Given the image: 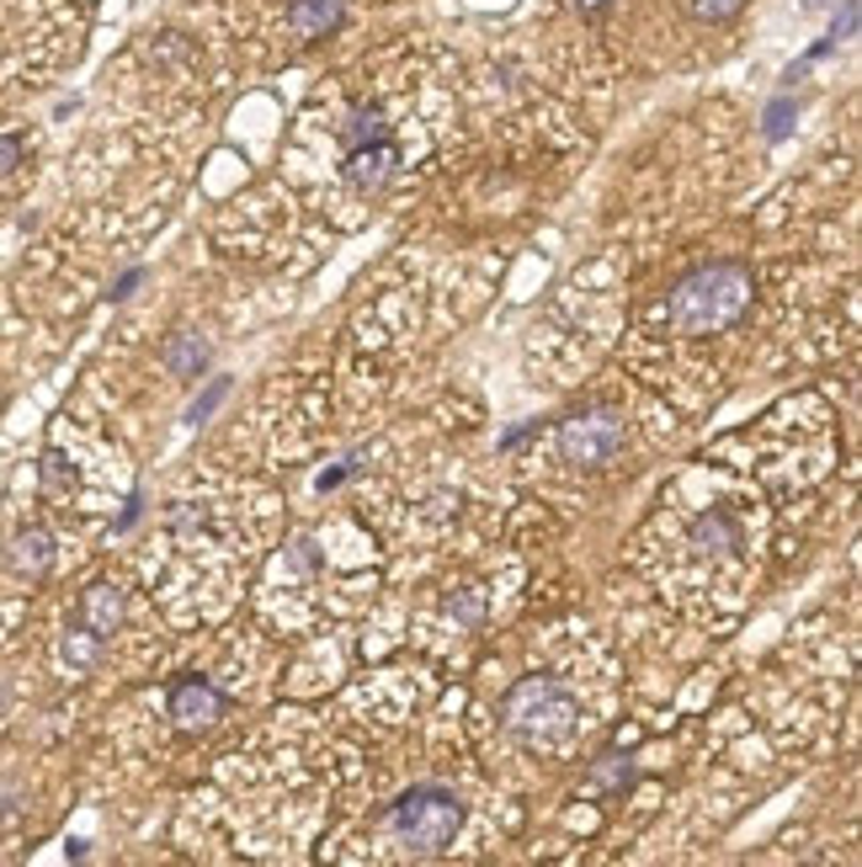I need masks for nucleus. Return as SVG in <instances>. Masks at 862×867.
Segmentation results:
<instances>
[{
  "label": "nucleus",
  "mask_w": 862,
  "mask_h": 867,
  "mask_svg": "<svg viewBox=\"0 0 862 867\" xmlns=\"http://www.w3.org/2000/svg\"><path fill=\"white\" fill-rule=\"evenodd\" d=\"M751 298H756L751 266H740V261H708V266L687 272L671 288L665 309H671V325L682 335H719L751 309Z\"/></svg>",
  "instance_id": "f257e3e1"
},
{
  "label": "nucleus",
  "mask_w": 862,
  "mask_h": 867,
  "mask_svg": "<svg viewBox=\"0 0 862 867\" xmlns=\"http://www.w3.org/2000/svg\"><path fill=\"white\" fill-rule=\"evenodd\" d=\"M500 724L528 745H565L580 724V702L554 676H522L500 702Z\"/></svg>",
  "instance_id": "f03ea898"
},
{
  "label": "nucleus",
  "mask_w": 862,
  "mask_h": 867,
  "mask_svg": "<svg viewBox=\"0 0 862 867\" xmlns=\"http://www.w3.org/2000/svg\"><path fill=\"white\" fill-rule=\"evenodd\" d=\"M383 826H389V835H394L411 857H442L452 846V835H458V826H463V804H458V793H448V787L421 783L389 804Z\"/></svg>",
  "instance_id": "7ed1b4c3"
},
{
  "label": "nucleus",
  "mask_w": 862,
  "mask_h": 867,
  "mask_svg": "<svg viewBox=\"0 0 862 867\" xmlns=\"http://www.w3.org/2000/svg\"><path fill=\"white\" fill-rule=\"evenodd\" d=\"M628 442V426L613 405H597V411H580L559 426V453L575 468H607Z\"/></svg>",
  "instance_id": "20e7f679"
},
{
  "label": "nucleus",
  "mask_w": 862,
  "mask_h": 867,
  "mask_svg": "<svg viewBox=\"0 0 862 867\" xmlns=\"http://www.w3.org/2000/svg\"><path fill=\"white\" fill-rule=\"evenodd\" d=\"M400 144H394V133L389 139H378V144H357V150H346V181L357 187V192H368L378 198L394 176H400Z\"/></svg>",
  "instance_id": "39448f33"
},
{
  "label": "nucleus",
  "mask_w": 862,
  "mask_h": 867,
  "mask_svg": "<svg viewBox=\"0 0 862 867\" xmlns=\"http://www.w3.org/2000/svg\"><path fill=\"white\" fill-rule=\"evenodd\" d=\"M224 708L229 698L219 692V687H208V681H181V687H170V718H176V729H213L219 718H224Z\"/></svg>",
  "instance_id": "423d86ee"
},
{
  "label": "nucleus",
  "mask_w": 862,
  "mask_h": 867,
  "mask_svg": "<svg viewBox=\"0 0 862 867\" xmlns=\"http://www.w3.org/2000/svg\"><path fill=\"white\" fill-rule=\"evenodd\" d=\"M123 613H128V596L113 585V580H96V585H85L81 591V607H75V622H81L85 633H96L102 644L123 628Z\"/></svg>",
  "instance_id": "0eeeda50"
},
{
  "label": "nucleus",
  "mask_w": 862,
  "mask_h": 867,
  "mask_svg": "<svg viewBox=\"0 0 862 867\" xmlns=\"http://www.w3.org/2000/svg\"><path fill=\"white\" fill-rule=\"evenodd\" d=\"M346 22V0H287V27L304 43L330 38Z\"/></svg>",
  "instance_id": "6e6552de"
},
{
  "label": "nucleus",
  "mask_w": 862,
  "mask_h": 867,
  "mask_svg": "<svg viewBox=\"0 0 862 867\" xmlns=\"http://www.w3.org/2000/svg\"><path fill=\"white\" fill-rule=\"evenodd\" d=\"M54 559H59V548H54V533L48 527H22V533L11 537V570L27 580H43L54 570Z\"/></svg>",
  "instance_id": "1a4fd4ad"
},
{
  "label": "nucleus",
  "mask_w": 862,
  "mask_h": 867,
  "mask_svg": "<svg viewBox=\"0 0 862 867\" xmlns=\"http://www.w3.org/2000/svg\"><path fill=\"white\" fill-rule=\"evenodd\" d=\"M394 128H389V112L378 107V102H357L352 112H346V123H341V144L346 150H357V144H378V139H389Z\"/></svg>",
  "instance_id": "9d476101"
},
{
  "label": "nucleus",
  "mask_w": 862,
  "mask_h": 867,
  "mask_svg": "<svg viewBox=\"0 0 862 867\" xmlns=\"http://www.w3.org/2000/svg\"><path fill=\"white\" fill-rule=\"evenodd\" d=\"M693 543H698L702 554H735L740 522L730 516V511H702L698 522H693Z\"/></svg>",
  "instance_id": "9b49d317"
},
{
  "label": "nucleus",
  "mask_w": 862,
  "mask_h": 867,
  "mask_svg": "<svg viewBox=\"0 0 862 867\" xmlns=\"http://www.w3.org/2000/svg\"><path fill=\"white\" fill-rule=\"evenodd\" d=\"M165 368L176 372V378H198L208 368V341L192 331H176L165 341Z\"/></svg>",
  "instance_id": "f8f14e48"
},
{
  "label": "nucleus",
  "mask_w": 862,
  "mask_h": 867,
  "mask_svg": "<svg viewBox=\"0 0 862 867\" xmlns=\"http://www.w3.org/2000/svg\"><path fill=\"white\" fill-rule=\"evenodd\" d=\"M628 783H634V761H628V756L602 750V756L591 761V777H586L591 793H617V787H628Z\"/></svg>",
  "instance_id": "ddd939ff"
},
{
  "label": "nucleus",
  "mask_w": 862,
  "mask_h": 867,
  "mask_svg": "<svg viewBox=\"0 0 862 867\" xmlns=\"http://www.w3.org/2000/svg\"><path fill=\"white\" fill-rule=\"evenodd\" d=\"M682 5H687V16H693V22H708V27L735 22L740 11H745V0H682Z\"/></svg>",
  "instance_id": "4468645a"
},
{
  "label": "nucleus",
  "mask_w": 862,
  "mask_h": 867,
  "mask_svg": "<svg viewBox=\"0 0 862 867\" xmlns=\"http://www.w3.org/2000/svg\"><path fill=\"white\" fill-rule=\"evenodd\" d=\"M59 650H64V661H70V665H96V655H102V639H96V633H85L81 622H75V628L64 633V644H59Z\"/></svg>",
  "instance_id": "2eb2a0df"
},
{
  "label": "nucleus",
  "mask_w": 862,
  "mask_h": 867,
  "mask_svg": "<svg viewBox=\"0 0 862 867\" xmlns=\"http://www.w3.org/2000/svg\"><path fill=\"white\" fill-rule=\"evenodd\" d=\"M793 118H799V102H793V96H778V102L767 107V123H761V133H767V144H778V139H788V128H793Z\"/></svg>",
  "instance_id": "dca6fc26"
},
{
  "label": "nucleus",
  "mask_w": 862,
  "mask_h": 867,
  "mask_svg": "<svg viewBox=\"0 0 862 867\" xmlns=\"http://www.w3.org/2000/svg\"><path fill=\"white\" fill-rule=\"evenodd\" d=\"M448 613L458 622H485V591H452V602H448Z\"/></svg>",
  "instance_id": "f3484780"
},
{
  "label": "nucleus",
  "mask_w": 862,
  "mask_h": 867,
  "mask_svg": "<svg viewBox=\"0 0 862 867\" xmlns=\"http://www.w3.org/2000/svg\"><path fill=\"white\" fill-rule=\"evenodd\" d=\"M224 394H229V378H213V383H208L203 394L192 400V411H187V420H192V426H198V420H208V415H213L219 405H224Z\"/></svg>",
  "instance_id": "a211bd4d"
},
{
  "label": "nucleus",
  "mask_w": 862,
  "mask_h": 867,
  "mask_svg": "<svg viewBox=\"0 0 862 867\" xmlns=\"http://www.w3.org/2000/svg\"><path fill=\"white\" fill-rule=\"evenodd\" d=\"M858 22H862V5L858 0H841V11H836V22H830V43L858 38Z\"/></svg>",
  "instance_id": "6ab92c4d"
},
{
  "label": "nucleus",
  "mask_w": 862,
  "mask_h": 867,
  "mask_svg": "<svg viewBox=\"0 0 862 867\" xmlns=\"http://www.w3.org/2000/svg\"><path fill=\"white\" fill-rule=\"evenodd\" d=\"M16 166H22V139H16V133H0V176H11Z\"/></svg>",
  "instance_id": "aec40b11"
},
{
  "label": "nucleus",
  "mask_w": 862,
  "mask_h": 867,
  "mask_svg": "<svg viewBox=\"0 0 862 867\" xmlns=\"http://www.w3.org/2000/svg\"><path fill=\"white\" fill-rule=\"evenodd\" d=\"M565 5H570V11L580 16V22H602V16L613 11L617 0H565Z\"/></svg>",
  "instance_id": "412c9836"
},
{
  "label": "nucleus",
  "mask_w": 862,
  "mask_h": 867,
  "mask_svg": "<svg viewBox=\"0 0 862 867\" xmlns=\"http://www.w3.org/2000/svg\"><path fill=\"white\" fill-rule=\"evenodd\" d=\"M64 479H70V468H64V458H59V453H43V485H48V490H59Z\"/></svg>",
  "instance_id": "4be33fe9"
},
{
  "label": "nucleus",
  "mask_w": 862,
  "mask_h": 867,
  "mask_svg": "<svg viewBox=\"0 0 862 867\" xmlns=\"http://www.w3.org/2000/svg\"><path fill=\"white\" fill-rule=\"evenodd\" d=\"M139 283H144V272L133 266V272H123V277L113 283V293H107V298H113V304H123V298H128V293H133V288H139Z\"/></svg>",
  "instance_id": "5701e85b"
},
{
  "label": "nucleus",
  "mask_w": 862,
  "mask_h": 867,
  "mask_svg": "<svg viewBox=\"0 0 862 867\" xmlns=\"http://www.w3.org/2000/svg\"><path fill=\"white\" fill-rule=\"evenodd\" d=\"M363 463H341V468H330V474H320V490H335V485H346L352 474H357Z\"/></svg>",
  "instance_id": "b1692460"
},
{
  "label": "nucleus",
  "mask_w": 862,
  "mask_h": 867,
  "mask_svg": "<svg viewBox=\"0 0 862 867\" xmlns=\"http://www.w3.org/2000/svg\"><path fill=\"white\" fill-rule=\"evenodd\" d=\"M139 511H144V496H133V500L123 506V516H118V533H128V527L139 522Z\"/></svg>",
  "instance_id": "393cba45"
},
{
  "label": "nucleus",
  "mask_w": 862,
  "mask_h": 867,
  "mask_svg": "<svg viewBox=\"0 0 862 867\" xmlns=\"http://www.w3.org/2000/svg\"><path fill=\"white\" fill-rule=\"evenodd\" d=\"M820 5H830V0H810V11H820Z\"/></svg>",
  "instance_id": "a878e982"
},
{
  "label": "nucleus",
  "mask_w": 862,
  "mask_h": 867,
  "mask_svg": "<svg viewBox=\"0 0 862 867\" xmlns=\"http://www.w3.org/2000/svg\"><path fill=\"white\" fill-rule=\"evenodd\" d=\"M0 702H5V692H0Z\"/></svg>",
  "instance_id": "bb28decb"
}]
</instances>
